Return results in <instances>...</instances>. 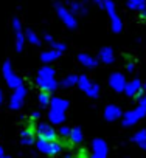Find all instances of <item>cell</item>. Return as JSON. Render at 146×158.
Returning a JSON list of instances; mask_svg holds the SVG:
<instances>
[{"label": "cell", "mask_w": 146, "mask_h": 158, "mask_svg": "<svg viewBox=\"0 0 146 158\" xmlns=\"http://www.w3.org/2000/svg\"><path fill=\"white\" fill-rule=\"evenodd\" d=\"M121 116V110L120 107H117L115 104H109L106 109H104V118L107 121H115Z\"/></svg>", "instance_id": "obj_13"}, {"label": "cell", "mask_w": 146, "mask_h": 158, "mask_svg": "<svg viewBox=\"0 0 146 158\" xmlns=\"http://www.w3.org/2000/svg\"><path fill=\"white\" fill-rule=\"evenodd\" d=\"M141 89H143V85H141V82H140V79H134V81H131V82L126 84L124 93H126V96L134 98V96H137V95L141 92Z\"/></svg>", "instance_id": "obj_11"}, {"label": "cell", "mask_w": 146, "mask_h": 158, "mask_svg": "<svg viewBox=\"0 0 146 158\" xmlns=\"http://www.w3.org/2000/svg\"><path fill=\"white\" fill-rule=\"evenodd\" d=\"M78 79H79V76L78 74H75V73H68L62 81H61V85L62 87H73V85H78Z\"/></svg>", "instance_id": "obj_16"}, {"label": "cell", "mask_w": 146, "mask_h": 158, "mask_svg": "<svg viewBox=\"0 0 146 158\" xmlns=\"http://www.w3.org/2000/svg\"><path fill=\"white\" fill-rule=\"evenodd\" d=\"M25 34H27V40H28L30 44H33V45H41V39L37 37V34H36L33 30H27Z\"/></svg>", "instance_id": "obj_25"}, {"label": "cell", "mask_w": 146, "mask_h": 158, "mask_svg": "<svg viewBox=\"0 0 146 158\" xmlns=\"http://www.w3.org/2000/svg\"><path fill=\"white\" fill-rule=\"evenodd\" d=\"M140 16H141L143 19H146V10H144V11H141V13H140Z\"/></svg>", "instance_id": "obj_38"}, {"label": "cell", "mask_w": 146, "mask_h": 158, "mask_svg": "<svg viewBox=\"0 0 146 158\" xmlns=\"http://www.w3.org/2000/svg\"><path fill=\"white\" fill-rule=\"evenodd\" d=\"M98 59H100L101 62H104V64H112V62L115 60L114 50H112L110 47H104V48H101L100 53H98Z\"/></svg>", "instance_id": "obj_14"}, {"label": "cell", "mask_w": 146, "mask_h": 158, "mask_svg": "<svg viewBox=\"0 0 146 158\" xmlns=\"http://www.w3.org/2000/svg\"><path fill=\"white\" fill-rule=\"evenodd\" d=\"M2 70H3V77H5V81H6V84H8L10 89L16 90V89H19L20 85H24V81L14 73V70H13L10 60H5V62H3Z\"/></svg>", "instance_id": "obj_1"}, {"label": "cell", "mask_w": 146, "mask_h": 158, "mask_svg": "<svg viewBox=\"0 0 146 158\" xmlns=\"http://www.w3.org/2000/svg\"><path fill=\"white\" fill-rule=\"evenodd\" d=\"M25 96H27V87H25V85H20L19 89H16V90H14L13 98H16L17 101H22V102H24Z\"/></svg>", "instance_id": "obj_26"}, {"label": "cell", "mask_w": 146, "mask_h": 158, "mask_svg": "<svg viewBox=\"0 0 146 158\" xmlns=\"http://www.w3.org/2000/svg\"><path fill=\"white\" fill-rule=\"evenodd\" d=\"M144 115H146V113H144L140 107H137L135 110H129V112H126V113L123 115V126H124V127H131V126H134L135 123H138V119H141Z\"/></svg>", "instance_id": "obj_6"}, {"label": "cell", "mask_w": 146, "mask_h": 158, "mask_svg": "<svg viewBox=\"0 0 146 158\" xmlns=\"http://www.w3.org/2000/svg\"><path fill=\"white\" fill-rule=\"evenodd\" d=\"M78 60H79V64L81 65H84V67H87V68H95L97 67V57H93L92 54H89V53H79L78 54Z\"/></svg>", "instance_id": "obj_15"}, {"label": "cell", "mask_w": 146, "mask_h": 158, "mask_svg": "<svg viewBox=\"0 0 146 158\" xmlns=\"http://www.w3.org/2000/svg\"><path fill=\"white\" fill-rule=\"evenodd\" d=\"M33 141H34V130H33V127L24 129L22 130V144L30 146V144H33Z\"/></svg>", "instance_id": "obj_17"}, {"label": "cell", "mask_w": 146, "mask_h": 158, "mask_svg": "<svg viewBox=\"0 0 146 158\" xmlns=\"http://www.w3.org/2000/svg\"><path fill=\"white\" fill-rule=\"evenodd\" d=\"M50 101H51L50 93H47V92H41V93H39V104H41L42 107L50 106Z\"/></svg>", "instance_id": "obj_27"}, {"label": "cell", "mask_w": 146, "mask_h": 158, "mask_svg": "<svg viewBox=\"0 0 146 158\" xmlns=\"http://www.w3.org/2000/svg\"><path fill=\"white\" fill-rule=\"evenodd\" d=\"M86 95H87L89 98H98V96H100V87H98L97 84H92V87L86 92Z\"/></svg>", "instance_id": "obj_29"}, {"label": "cell", "mask_w": 146, "mask_h": 158, "mask_svg": "<svg viewBox=\"0 0 146 158\" xmlns=\"http://www.w3.org/2000/svg\"><path fill=\"white\" fill-rule=\"evenodd\" d=\"M0 158H10V156L3 152V149H2V147H0Z\"/></svg>", "instance_id": "obj_35"}, {"label": "cell", "mask_w": 146, "mask_h": 158, "mask_svg": "<svg viewBox=\"0 0 146 158\" xmlns=\"http://www.w3.org/2000/svg\"><path fill=\"white\" fill-rule=\"evenodd\" d=\"M13 30L16 34V50L22 51L24 50V30H22V23L17 17L13 19Z\"/></svg>", "instance_id": "obj_8"}, {"label": "cell", "mask_w": 146, "mask_h": 158, "mask_svg": "<svg viewBox=\"0 0 146 158\" xmlns=\"http://www.w3.org/2000/svg\"><path fill=\"white\" fill-rule=\"evenodd\" d=\"M2 102H3V92L0 90V106H2Z\"/></svg>", "instance_id": "obj_37"}, {"label": "cell", "mask_w": 146, "mask_h": 158, "mask_svg": "<svg viewBox=\"0 0 146 158\" xmlns=\"http://www.w3.org/2000/svg\"><path fill=\"white\" fill-rule=\"evenodd\" d=\"M138 107L146 113V95H143L141 98H140V102H138Z\"/></svg>", "instance_id": "obj_31"}, {"label": "cell", "mask_w": 146, "mask_h": 158, "mask_svg": "<svg viewBox=\"0 0 146 158\" xmlns=\"http://www.w3.org/2000/svg\"><path fill=\"white\" fill-rule=\"evenodd\" d=\"M37 87L42 90V92H47V93H51L58 89V82L56 79H44V77H37Z\"/></svg>", "instance_id": "obj_9"}, {"label": "cell", "mask_w": 146, "mask_h": 158, "mask_svg": "<svg viewBox=\"0 0 146 158\" xmlns=\"http://www.w3.org/2000/svg\"><path fill=\"white\" fill-rule=\"evenodd\" d=\"M107 147L103 139H95L93 141V155L90 158H106Z\"/></svg>", "instance_id": "obj_12"}, {"label": "cell", "mask_w": 146, "mask_h": 158, "mask_svg": "<svg viewBox=\"0 0 146 158\" xmlns=\"http://www.w3.org/2000/svg\"><path fill=\"white\" fill-rule=\"evenodd\" d=\"M126 77H124V74L123 73H112L110 74V77H109V85H110V89L112 90H115V92H118V93H121V92H124V89H126Z\"/></svg>", "instance_id": "obj_5"}, {"label": "cell", "mask_w": 146, "mask_h": 158, "mask_svg": "<svg viewBox=\"0 0 146 158\" xmlns=\"http://www.w3.org/2000/svg\"><path fill=\"white\" fill-rule=\"evenodd\" d=\"M134 68H135V65H134L132 62H129V64L126 65V70H127L129 73H132V71H134Z\"/></svg>", "instance_id": "obj_34"}, {"label": "cell", "mask_w": 146, "mask_h": 158, "mask_svg": "<svg viewBox=\"0 0 146 158\" xmlns=\"http://www.w3.org/2000/svg\"><path fill=\"white\" fill-rule=\"evenodd\" d=\"M134 141L137 143V144H144L146 143V130H140V132H137L135 133V136H134Z\"/></svg>", "instance_id": "obj_28"}, {"label": "cell", "mask_w": 146, "mask_h": 158, "mask_svg": "<svg viewBox=\"0 0 146 158\" xmlns=\"http://www.w3.org/2000/svg\"><path fill=\"white\" fill-rule=\"evenodd\" d=\"M141 147H143V149L146 150V143H144V144H141Z\"/></svg>", "instance_id": "obj_39"}, {"label": "cell", "mask_w": 146, "mask_h": 158, "mask_svg": "<svg viewBox=\"0 0 146 158\" xmlns=\"http://www.w3.org/2000/svg\"><path fill=\"white\" fill-rule=\"evenodd\" d=\"M59 56H61V54H59L58 51H54V50H48V51H44V53L41 54V59H42L45 64H50V62L56 60Z\"/></svg>", "instance_id": "obj_19"}, {"label": "cell", "mask_w": 146, "mask_h": 158, "mask_svg": "<svg viewBox=\"0 0 146 158\" xmlns=\"http://www.w3.org/2000/svg\"><path fill=\"white\" fill-rule=\"evenodd\" d=\"M51 47H53V50H54V51H58L59 54H61V53H64V51L67 50L65 44H62V42H56V40L51 44Z\"/></svg>", "instance_id": "obj_30"}, {"label": "cell", "mask_w": 146, "mask_h": 158, "mask_svg": "<svg viewBox=\"0 0 146 158\" xmlns=\"http://www.w3.org/2000/svg\"><path fill=\"white\" fill-rule=\"evenodd\" d=\"M127 8L141 13L146 10V0H127Z\"/></svg>", "instance_id": "obj_18"}, {"label": "cell", "mask_w": 146, "mask_h": 158, "mask_svg": "<svg viewBox=\"0 0 146 158\" xmlns=\"http://www.w3.org/2000/svg\"><path fill=\"white\" fill-rule=\"evenodd\" d=\"M68 109V101L64 98H51L50 101V110L51 112H59V113H65V110Z\"/></svg>", "instance_id": "obj_10"}, {"label": "cell", "mask_w": 146, "mask_h": 158, "mask_svg": "<svg viewBox=\"0 0 146 158\" xmlns=\"http://www.w3.org/2000/svg\"><path fill=\"white\" fill-rule=\"evenodd\" d=\"M37 135H39V139H45V141H56V132L51 126L45 124V123H41L37 126Z\"/></svg>", "instance_id": "obj_7"}, {"label": "cell", "mask_w": 146, "mask_h": 158, "mask_svg": "<svg viewBox=\"0 0 146 158\" xmlns=\"http://www.w3.org/2000/svg\"><path fill=\"white\" fill-rule=\"evenodd\" d=\"M44 39H45V42H48L50 45H51V44L54 42V39H53V37H51L50 34H45V36H44Z\"/></svg>", "instance_id": "obj_33"}, {"label": "cell", "mask_w": 146, "mask_h": 158, "mask_svg": "<svg viewBox=\"0 0 146 158\" xmlns=\"http://www.w3.org/2000/svg\"><path fill=\"white\" fill-rule=\"evenodd\" d=\"M48 119L53 123V124H61L65 121V113H59V112H51L48 113Z\"/></svg>", "instance_id": "obj_23"}, {"label": "cell", "mask_w": 146, "mask_h": 158, "mask_svg": "<svg viewBox=\"0 0 146 158\" xmlns=\"http://www.w3.org/2000/svg\"><path fill=\"white\" fill-rule=\"evenodd\" d=\"M70 139L73 144H79L83 141V132L79 127H73L71 129V133H70Z\"/></svg>", "instance_id": "obj_22"}, {"label": "cell", "mask_w": 146, "mask_h": 158, "mask_svg": "<svg viewBox=\"0 0 146 158\" xmlns=\"http://www.w3.org/2000/svg\"><path fill=\"white\" fill-rule=\"evenodd\" d=\"M78 87L83 90V92H87L90 87H92V82H90V79L86 76V74H83V76H79V79H78Z\"/></svg>", "instance_id": "obj_24"}, {"label": "cell", "mask_w": 146, "mask_h": 158, "mask_svg": "<svg viewBox=\"0 0 146 158\" xmlns=\"http://www.w3.org/2000/svg\"><path fill=\"white\" fill-rule=\"evenodd\" d=\"M37 149L48 155V156H54L61 152V144L58 141H45V139H37Z\"/></svg>", "instance_id": "obj_4"}, {"label": "cell", "mask_w": 146, "mask_h": 158, "mask_svg": "<svg viewBox=\"0 0 146 158\" xmlns=\"http://www.w3.org/2000/svg\"><path fill=\"white\" fill-rule=\"evenodd\" d=\"M103 3H104V8H106V11H107V14H109L110 27H112L114 33H120V31L123 30V22H121V19L118 17V14H117V11H115L114 2H112V0H103Z\"/></svg>", "instance_id": "obj_3"}, {"label": "cell", "mask_w": 146, "mask_h": 158, "mask_svg": "<svg viewBox=\"0 0 146 158\" xmlns=\"http://www.w3.org/2000/svg\"><path fill=\"white\" fill-rule=\"evenodd\" d=\"M54 8H56V13H58L59 19L62 20V23H64L67 28L75 30V28L78 27V20H76V17L73 16V14L70 13V10H67L62 3L56 2V3H54Z\"/></svg>", "instance_id": "obj_2"}, {"label": "cell", "mask_w": 146, "mask_h": 158, "mask_svg": "<svg viewBox=\"0 0 146 158\" xmlns=\"http://www.w3.org/2000/svg\"><path fill=\"white\" fill-rule=\"evenodd\" d=\"M95 3H98V6L100 8H104V3H103V0H93Z\"/></svg>", "instance_id": "obj_36"}, {"label": "cell", "mask_w": 146, "mask_h": 158, "mask_svg": "<svg viewBox=\"0 0 146 158\" xmlns=\"http://www.w3.org/2000/svg\"><path fill=\"white\" fill-rule=\"evenodd\" d=\"M59 133H61V136H70V133H71V129H68V127H61Z\"/></svg>", "instance_id": "obj_32"}, {"label": "cell", "mask_w": 146, "mask_h": 158, "mask_svg": "<svg viewBox=\"0 0 146 158\" xmlns=\"http://www.w3.org/2000/svg\"><path fill=\"white\" fill-rule=\"evenodd\" d=\"M70 13H71L73 16H75V14H86L87 10H86L84 5L79 3V2H70Z\"/></svg>", "instance_id": "obj_20"}, {"label": "cell", "mask_w": 146, "mask_h": 158, "mask_svg": "<svg viewBox=\"0 0 146 158\" xmlns=\"http://www.w3.org/2000/svg\"><path fill=\"white\" fill-rule=\"evenodd\" d=\"M37 77H44V79H54V68L51 67H42L37 73Z\"/></svg>", "instance_id": "obj_21"}]
</instances>
